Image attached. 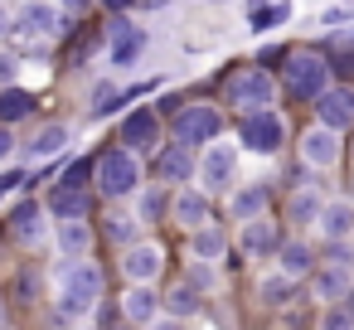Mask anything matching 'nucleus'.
<instances>
[{
	"instance_id": "nucleus-38",
	"label": "nucleus",
	"mask_w": 354,
	"mask_h": 330,
	"mask_svg": "<svg viewBox=\"0 0 354 330\" xmlns=\"http://www.w3.org/2000/svg\"><path fill=\"white\" fill-rule=\"evenodd\" d=\"M15 151H20V146H15V131H10V127H0V165H6Z\"/></svg>"
},
{
	"instance_id": "nucleus-35",
	"label": "nucleus",
	"mask_w": 354,
	"mask_h": 330,
	"mask_svg": "<svg viewBox=\"0 0 354 330\" xmlns=\"http://www.w3.org/2000/svg\"><path fill=\"white\" fill-rule=\"evenodd\" d=\"M320 330H354V315H349L344 306H330V311L320 315Z\"/></svg>"
},
{
	"instance_id": "nucleus-31",
	"label": "nucleus",
	"mask_w": 354,
	"mask_h": 330,
	"mask_svg": "<svg viewBox=\"0 0 354 330\" xmlns=\"http://www.w3.org/2000/svg\"><path fill=\"white\" fill-rule=\"evenodd\" d=\"M107 238L131 248V243H136V219H131V214H112V219H107Z\"/></svg>"
},
{
	"instance_id": "nucleus-13",
	"label": "nucleus",
	"mask_w": 354,
	"mask_h": 330,
	"mask_svg": "<svg viewBox=\"0 0 354 330\" xmlns=\"http://www.w3.org/2000/svg\"><path fill=\"white\" fill-rule=\"evenodd\" d=\"M156 141H160V117H156L151 107L127 112V122H122V146H127V151H151Z\"/></svg>"
},
{
	"instance_id": "nucleus-39",
	"label": "nucleus",
	"mask_w": 354,
	"mask_h": 330,
	"mask_svg": "<svg viewBox=\"0 0 354 330\" xmlns=\"http://www.w3.org/2000/svg\"><path fill=\"white\" fill-rule=\"evenodd\" d=\"M189 286H214V272H209V267H204V262H199V267H194V272H189Z\"/></svg>"
},
{
	"instance_id": "nucleus-1",
	"label": "nucleus",
	"mask_w": 354,
	"mask_h": 330,
	"mask_svg": "<svg viewBox=\"0 0 354 330\" xmlns=\"http://www.w3.org/2000/svg\"><path fill=\"white\" fill-rule=\"evenodd\" d=\"M97 301H102V267L88 257H68L59 267V315L83 320L97 311Z\"/></svg>"
},
{
	"instance_id": "nucleus-33",
	"label": "nucleus",
	"mask_w": 354,
	"mask_h": 330,
	"mask_svg": "<svg viewBox=\"0 0 354 330\" xmlns=\"http://www.w3.org/2000/svg\"><path fill=\"white\" fill-rule=\"evenodd\" d=\"M165 204H170V194H165V190H146V194H141V214H136V219H160V214H165Z\"/></svg>"
},
{
	"instance_id": "nucleus-16",
	"label": "nucleus",
	"mask_w": 354,
	"mask_h": 330,
	"mask_svg": "<svg viewBox=\"0 0 354 330\" xmlns=\"http://www.w3.org/2000/svg\"><path fill=\"white\" fill-rule=\"evenodd\" d=\"M54 243L64 257H88L93 253V223L88 219H59L54 223Z\"/></svg>"
},
{
	"instance_id": "nucleus-44",
	"label": "nucleus",
	"mask_w": 354,
	"mask_h": 330,
	"mask_svg": "<svg viewBox=\"0 0 354 330\" xmlns=\"http://www.w3.org/2000/svg\"><path fill=\"white\" fill-rule=\"evenodd\" d=\"M141 6H146V10H160V6H170V0H141Z\"/></svg>"
},
{
	"instance_id": "nucleus-28",
	"label": "nucleus",
	"mask_w": 354,
	"mask_h": 330,
	"mask_svg": "<svg viewBox=\"0 0 354 330\" xmlns=\"http://www.w3.org/2000/svg\"><path fill=\"white\" fill-rule=\"evenodd\" d=\"M160 306H170V315H175V320H185V315H194V311H199V286H189V282H185V286H175Z\"/></svg>"
},
{
	"instance_id": "nucleus-45",
	"label": "nucleus",
	"mask_w": 354,
	"mask_h": 330,
	"mask_svg": "<svg viewBox=\"0 0 354 330\" xmlns=\"http://www.w3.org/2000/svg\"><path fill=\"white\" fill-rule=\"evenodd\" d=\"M344 296H349V301H344V311H349V315H354V286H349V291H344Z\"/></svg>"
},
{
	"instance_id": "nucleus-19",
	"label": "nucleus",
	"mask_w": 354,
	"mask_h": 330,
	"mask_svg": "<svg viewBox=\"0 0 354 330\" xmlns=\"http://www.w3.org/2000/svg\"><path fill=\"white\" fill-rule=\"evenodd\" d=\"M156 170H160V180H165V185H185V180L199 170V161H194V151H189V146H180V141H175V146H165V151L156 156Z\"/></svg>"
},
{
	"instance_id": "nucleus-10",
	"label": "nucleus",
	"mask_w": 354,
	"mask_h": 330,
	"mask_svg": "<svg viewBox=\"0 0 354 330\" xmlns=\"http://www.w3.org/2000/svg\"><path fill=\"white\" fill-rule=\"evenodd\" d=\"M10 233H15V243H25V248L44 243V238H49V209H44V199H20V204L10 209Z\"/></svg>"
},
{
	"instance_id": "nucleus-22",
	"label": "nucleus",
	"mask_w": 354,
	"mask_h": 330,
	"mask_svg": "<svg viewBox=\"0 0 354 330\" xmlns=\"http://www.w3.org/2000/svg\"><path fill=\"white\" fill-rule=\"evenodd\" d=\"M320 233L325 238H335V243H344L349 233H354V204H344V199H335V204H320Z\"/></svg>"
},
{
	"instance_id": "nucleus-24",
	"label": "nucleus",
	"mask_w": 354,
	"mask_h": 330,
	"mask_svg": "<svg viewBox=\"0 0 354 330\" xmlns=\"http://www.w3.org/2000/svg\"><path fill=\"white\" fill-rule=\"evenodd\" d=\"M344 291H349V267L344 262H330V267L315 272V296L320 301H339Z\"/></svg>"
},
{
	"instance_id": "nucleus-3",
	"label": "nucleus",
	"mask_w": 354,
	"mask_h": 330,
	"mask_svg": "<svg viewBox=\"0 0 354 330\" xmlns=\"http://www.w3.org/2000/svg\"><path fill=\"white\" fill-rule=\"evenodd\" d=\"M175 141L180 146H189V151H199V146H209V141H218V131H223V117H218V107H209V102H189V107H180L175 112Z\"/></svg>"
},
{
	"instance_id": "nucleus-6",
	"label": "nucleus",
	"mask_w": 354,
	"mask_h": 330,
	"mask_svg": "<svg viewBox=\"0 0 354 330\" xmlns=\"http://www.w3.org/2000/svg\"><path fill=\"white\" fill-rule=\"evenodd\" d=\"M281 141H286V122H281L272 107H262V112H243V146H248V151L272 156Z\"/></svg>"
},
{
	"instance_id": "nucleus-21",
	"label": "nucleus",
	"mask_w": 354,
	"mask_h": 330,
	"mask_svg": "<svg viewBox=\"0 0 354 330\" xmlns=\"http://www.w3.org/2000/svg\"><path fill=\"white\" fill-rule=\"evenodd\" d=\"M30 117H35V93L20 83H6L0 88V127H20Z\"/></svg>"
},
{
	"instance_id": "nucleus-41",
	"label": "nucleus",
	"mask_w": 354,
	"mask_h": 330,
	"mask_svg": "<svg viewBox=\"0 0 354 330\" xmlns=\"http://www.w3.org/2000/svg\"><path fill=\"white\" fill-rule=\"evenodd\" d=\"M59 10H68V15H83V10H93V0H59Z\"/></svg>"
},
{
	"instance_id": "nucleus-17",
	"label": "nucleus",
	"mask_w": 354,
	"mask_h": 330,
	"mask_svg": "<svg viewBox=\"0 0 354 330\" xmlns=\"http://www.w3.org/2000/svg\"><path fill=\"white\" fill-rule=\"evenodd\" d=\"M122 315H127L131 325H151V320L160 315V296H156V286H151V282H131V291L122 296Z\"/></svg>"
},
{
	"instance_id": "nucleus-36",
	"label": "nucleus",
	"mask_w": 354,
	"mask_h": 330,
	"mask_svg": "<svg viewBox=\"0 0 354 330\" xmlns=\"http://www.w3.org/2000/svg\"><path fill=\"white\" fill-rule=\"evenodd\" d=\"M25 180H30V175H25V170H0V199H6V194H10V190H20V185H25Z\"/></svg>"
},
{
	"instance_id": "nucleus-30",
	"label": "nucleus",
	"mask_w": 354,
	"mask_h": 330,
	"mask_svg": "<svg viewBox=\"0 0 354 330\" xmlns=\"http://www.w3.org/2000/svg\"><path fill=\"white\" fill-rule=\"evenodd\" d=\"M281 272H286V277L310 272V248H306V243H286V248H281Z\"/></svg>"
},
{
	"instance_id": "nucleus-15",
	"label": "nucleus",
	"mask_w": 354,
	"mask_h": 330,
	"mask_svg": "<svg viewBox=\"0 0 354 330\" xmlns=\"http://www.w3.org/2000/svg\"><path fill=\"white\" fill-rule=\"evenodd\" d=\"M68 141H73V127H68V122H49V127H39L35 141L25 146V161H35V165H39V161H54Z\"/></svg>"
},
{
	"instance_id": "nucleus-20",
	"label": "nucleus",
	"mask_w": 354,
	"mask_h": 330,
	"mask_svg": "<svg viewBox=\"0 0 354 330\" xmlns=\"http://www.w3.org/2000/svg\"><path fill=\"white\" fill-rule=\"evenodd\" d=\"M238 248H243V257H267L272 248H277V223L272 219H243V233H238Z\"/></svg>"
},
{
	"instance_id": "nucleus-32",
	"label": "nucleus",
	"mask_w": 354,
	"mask_h": 330,
	"mask_svg": "<svg viewBox=\"0 0 354 330\" xmlns=\"http://www.w3.org/2000/svg\"><path fill=\"white\" fill-rule=\"evenodd\" d=\"M262 301H267V306H281V301H291V277H286V272L267 277V282H262Z\"/></svg>"
},
{
	"instance_id": "nucleus-42",
	"label": "nucleus",
	"mask_w": 354,
	"mask_h": 330,
	"mask_svg": "<svg viewBox=\"0 0 354 330\" xmlns=\"http://www.w3.org/2000/svg\"><path fill=\"white\" fill-rule=\"evenodd\" d=\"M10 25H15V20H10V10H6V6H0V39H6V35H10Z\"/></svg>"
},
{
	"instance_id": "nucleus-29",
	"label": "nucleus",
	"mask_w": 354,
	"mask_h": 330,
	"mask_svg": "<svg viewBox=\"0 0 354 330\" xmlns=\"http://www.w3.org/2000/svg\"><path fill=\"white\" fill-rule=\"evenodd\" d=\"M291 20V6H286V0H281V6H252V30H277V25H286Z\"/></svg>"
},
{
	"instance_id": "nucleus-9",
	"label": "nucleus",
	"mask_w": 354,
	"mask_h": 330,
	"mask_svg": "<svg viewBox=\"0 0 354 330\" xmlns=\"http://www.w3.org/2000/svg\"><path fill=\"white\" fill-rule=\"evenodd\" d=\"M233 165H238V151L233 146H223V141H209L204 146V156H199V180H204V190L214 194V190H228L233 185Z\"/></svg>"
},
{
	"instance_id": "nucleus-34",
	"label": "nucleus",
	"mask_w": 354,
	"mask_h": 330,
	"mask_svg": "<svg viewBox=\"0 0 354 330\" xmlns=\"http://www.w3.org/2000/svg\"><path fill=\"white\" fill-rule=\"evenodd\" d=\"M93 165H97V161L78 156V161H73V165H68V170H64L59 180H64V185H88V180H93Z\"/></svg>"
},
{
	"instance_id": "nucleus-4",
	"label": "nucleus",
	"mask_w": 354,
	"mask_h": 330,
	"mask_svg": "<svg viewBox=\"0 0 354 330\" xmlns=\"http://www.w3.org/2000/svg\"><path fill=\"white\" fill-rule=\"evenodd\" d=\"M330 88V64L320 59V54H291L286 59V93L291 98H301V102H315L320 93Z\"/></svg>"
},
{
	"instance_id": "nucleus-26",
	"label": "nucleus",
	"mask_w": 354,
	"mask_h": 330,
	"mask_svg": "<svg viewBox=\"0 0 354 330\" xmlns=\"http://www.w3.org/2000/svg\"><path fill=\"white\" fill-rule=\"evenodd\" d=\"M267 209V185H248L233 194V219H257Z\"/></svg>"
},
{
	"instance_id": "nucleus-2",
	"label": "nucleus",
	"mask_w": 354,
	"mask_h": 330,
	"mask_svg": "<svg viewBox=\"0 0 354 330\" xmlns=\"http://www.w3.org/2000/svg\"><path fill=\"white\" fill-rule=\"evenodd\" d=\"M93 180H97V194H102V199H127V194H136V190H141V161H136V151H127V146L102 151L97 165H93Z\"/></svg>"
},
{
	"instance_id": "nucleus-7",
	"label": "nucleus",
	"mask_w": 354,
	"mask_h": 330,
	"mask_svg": "<svg viewBox=\"0 0 354 330\" xmlns=\"http://www.w3.org/2000/svg\"><path fill=\"white\" fill-rule=\"evenodd\" d=\"M107 39H112V49H107V64H112V68H131V64L146 54V30L131 25L127 15H112Z\"/></svg>"
},
{
	"instance_id": "nucleus-43",
	"label": "nucleus",
	"mask_w": 354,
	"mask_h": 330,
	"mask_svg": "<svg viewBox=\"0 0 354 330\" xmlns=\"http://www.w3.org/2000/svg\"><path fill=\"white\" fill-rule=\"evenodd\" d=\"M151 330H180V320H151Z\"/></svg>"
},
{
	"instance_id": "nucleus-8",
	"label": "nucleus",
	"mask_w": 354,
	"mask_h": 330,
	"mask_svg": "<svg viewBox=\"0 0 354 330\" xmlns=\"http://www.w3.org/2000/svg\"><path fill=\"white\" fill-rule=\"evenodd\" d=\"M272 98H277V83L267 68H248L228 83V102H238L243 112H262V107H272Z\"/></svg>"
},
{
	"instance_id": "nucleus-11",
	"label": "nucleus",
	"mask_w": 354,
	"mask_h": 330,
	"mask_svg": "<svg viewBox=\"0 0 354 330\" xmlns=\"http://www.w3.org/2000/svg\"><path fill=\"white\" fill-rule=\"evenodd\" d=\"M44 209H49V219L59 223V219H88V209H93V194H88V185H54L49 190V199H44Z\"/></svg>"
},
{
	"instance_id": "nucleus-27",
	"label": "nucleus",
	"mask_w": 354,
	"mask_h": 330,
	"mask_svg": "<svg viewBox=\"0 0 354 330\" xmlns=\"http://www.w3.org/2000/svg\"><path fill=\"white\" fill-rule=\"evenodd\" d=\"M286 219H291V223H315V219H320V194H315V190L291 194V199H286Z\"/></svg>"
},
{
	"instance_id": "nucleus-23",
	"label": "nucleus",
	"mask_w": 354,
	"mask_h": 330,
	"mask_svg": "<svg viewBox=\"0 0 354 330\" xmlns=\"http://www.w3.org/2000/svg\"><path fill=\"white\" fill-rule=\"evenodd\" d=\"M175 219H180L185 228H199V223H209V194H199V190H185V194H175Z\"/></svg>"
},
{
	"instance_id": "nucleus-47",
	"label": "nucleus",
	"mask_w": 354,
	"mask_h": 330,
	"mask_svg": "<svg viewBox=\"0 0 354 330\" xmlns=\"http://www.w3.org/2000/svg\"><path fill=\"white\" fill-rule=\"evenodd\" d=\"M0 6H6V0H0Z\"/></svg>"
},
{
	"instance_id": "nucleus-14",
	"label": "nucleus",
	"mask_w": 354,
	"mask_h": 330,
	"mask_svg": "<svg viewBox=\"0 0 354 330\" xmlns=\"http://www.w3.org/2000/svg\"><path fill=\"white\" fill-rule=\"evenodd\" d=\"M160 267H165V253H160L156 243H131V248H127V257H122L127 282H156V277H160Z\"/></svg>"
},
{
	"instance_id": "nucleus-37",
	"label": "nucleus",
	"mask_w": 354,
	"mask_h": 330,
	"mask_svg": "<svg viewBox=\"0 0 354 330\" xmlns=\"http://www.w3.org/2000/svg\"><path fill=\"white\" fill-rule=\"evenodd\" d=\"M15 73H20V59H15V54H0V88L15 83Z\"/></svg>"
},
{
	"instance_id": "nucleus-25",
	"label": "nucleus",
	"mask_w": 354,
	"mask_h": 330,
	"mask_svg": "<svg viewBox=\"0 0 354 330\" xmlns=\"http://www.w3.org/2000/svg\"><path fill=\"white\" fill-rule=\"evenodd\" d=\"M223 248H228V238H223L218 228H209V223H199V228H194V238H189V253H194L199 262L223 257Z\"/></svg>"
},
{
	"instance_id": "nucleus-46",
	"label": "nucleus",
	"mask_w": 354,
	"mask_h": 330,
	"mask_svg": "<svg viewBox=\"0 0 354 330\" xmlns=\"http://www.w3.org/2000/svg\"><path fill=\"white\" fill-rule=\"evenodd\" d=\"M335 44H354V30H349V35H339V39H335Z\"/></svg>"
},
{
	"instance_id": "nucleus-18",
	"label": "nucleus",
	"mask_w": 354,
	"mask_h": 330,
	"mask_svg": "<svg viewBox=\"0 0 354 330\" xmlns=\"http://www.w3.org/2000/svg\"><path fill=\"white\" fill-rule=\"evenodd\" d=\"M335 156H339V141H335L330 127H310V131L301 136V161H306V165L325 170V165H335Z\"/></svg>"
},
{
	"instance_id": "nucleus-12",
	"label": "nucleus",
	"mask_w": 354,
	"mask_h": 330,
	"mask_svg": "<svg viewBox=\"0 0 354 330\" xmlns=\"http://www.w3.org/2000/svg\"><path fill=\"white\" fill-rule=\"evenodd\" d=\"M315 117H320V127H330V131L354 127V88H325V93L315 98Z\"/></svg>"
},
{
	"instance_id": "nucleus-5",
	"label": "nucleus",
	"mask_w": 354,
	"mask_h": 330,
	"mask_svg": "<svg viewBox=\"0 0 354 330\" xmlns=\"http://www.w3.org/2000/svg\"><path fill=\"white\" fill-rule=\"evenodd\" d=\"M10 35H20L25 44H44V39L64 35V15H59V6H49V0H30V6L15 15Z\"/></svg>"
},
{
	"instance_id": "nucleus-40",
	"label": "nucleus",
	"mask_w": 354,
	"mask_h": 330,
	"mask_svg": "<svg viewBox=\"0 0 354 330\" xmlns=\"http://www.w3.org/2000/svg\"><path fill=\"white\" fill-rule=\"evenodd\" d=\"M131 6H141V0H102V10H112V15H127Z\"/></svg>"
}]
</instances>
